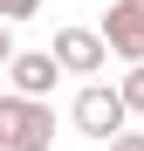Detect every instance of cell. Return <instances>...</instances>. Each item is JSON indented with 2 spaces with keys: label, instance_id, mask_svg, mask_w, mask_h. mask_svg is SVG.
<instances>
[{
  "label": "cell",
  "instance_id": "1",
  "mask_svg": "<svg viewBox=\"0 0 144 151\" xmlns=\"http://www.w3.org/2000/svg\"><path fill=\"white\" fill-rule=\"evenodd\" d=\"M55 144V110L41 96H0V151H48Z\"/></svg>",
  "mask_w": 144,
  "mask_h": 151
},
{
  "label": "cell",
  "instance_id": "2",
  "mask_svg": "<svg viewBox=\"0 0 144 151\" xmlns=\"http://www.w3.org/2000/svg\"><path fill=\"white\" fill-rule=\"evenodd\" d=\"M69 117H76V131H82V137L110 144V137L130 124V103H124V89H117V83H82V89H76V110H69Z\"/></svg>",
  "mask_w": 144,
  "mask_h": 151
},
{
  "label": "cell",
  "instance_id": "3",
  "mask_svg": "<svg viewBox=\"0 0 144 151\" xmlns=\"http://www.w3.org/2000/svg\"><path fill=\"white\" fill-rule=\"evenodd\" d=\"M48 55L62 62V76H103L110 41H103V28H55V48Z\"/></svg>",
  "mask_w": 144,
  "mask_h": 151
},
{
  "label": "cell",
  "instance_id": "4",
  "mask_svg": "<svg viewBox=\"0 0 144 151\" xmlns=\"http://www.w3.org/2000/svg\"><path fill=\"white\" fill-rule=\"evenodd\" d=\"M103 41H110V55L144 62V0H117L103 14Z\"/></svg>",
  "mask_w": 144,
  "mask_h": 151
},
{
  "label": "cell",
  "instance_id": "5",
  "mask_svg": "<svg viewBox=\"0 0 144 151\" xmlns=\"http://www.w3.org/2000/svg\"><path fill=\"white\" fill-rule=\"evenodd\" d=\"M7 76H14L21 96H41V103H48V96H55V83H62V62L48 55V48H28V55L7 62Z\"/></svg>",
  "mask_w": 144,
  "mask_h": 151
},
{
  "label": "cell",
  "instance_id": "6",
  "mask_svg": "<svg viewBox=\"0 0 144 151\" xmlns=\"http://www.w3.org/2000/svg\"><path fill=\"white\" fill-rule=\"evenodd\" d=\"M117 89H124V103H130V117H144V62H130V76H124Z\"/></svg>",
  "mask_w": 144,
  "mask_h": 151
},
{
  "label": "cell",
  "instance_id": "7",
  "mask_svg": "<svg viewBox=\"0 0 144 151\" xmlns=\"http://www.w3.org/2000/svg\"><path fill=\"white\" fill-rule=\"evenodd\" d=\"M41 0H0V21H34Z\"/></svg>",
  "mask_w": 144,
  "mask_h": 151
},
{
  "label": "cell",
  "instance_id": "8",
  "mask_svg": "<svg viewBox=\"0 0 144 151\" xmlns=\"http://www.w3.org/2000/svg\"><path fill=\"white\" fill-rule=\"evenodd\" d=\"M110 151H144V131H117V137H110Z\"/></svg>",
  "mask_w": 144,
  "mask_h": 151
},
{
  "label": "cell",
  "instance_id": "9",
  "mask_svg": "<svg viewBox=\"0 0 144 151\" xmlns=\"http://www.w3.org/2000/svg\"><path fill=\"white\" fill-rule=\"evenodd\" d=\"M7 28H14V21H0V69H7V62L21 55V48H14V35H7Z\"/></svg>",
  "mask_w": 144,
  "mask_h": 151
}]
</instances>
